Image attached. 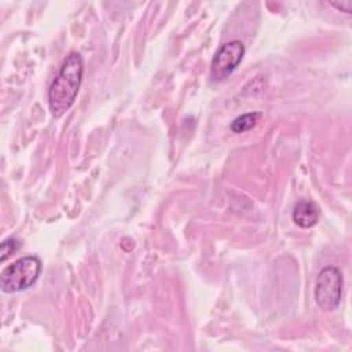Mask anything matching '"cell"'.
<instances>
[{"instance_id":"6da1fadb","label":"cell","mask_w":352,"mask_h":352,"mask_svg":"<svg viewBox=\"0 0 352 352\" xmlns=\"http://www.w3.org/2000/svg\"><path fill=\"white\" fill-rule=\"evenodd\" d=\"M84 73V62L78 52L72 51L62 62L56 77L48 88V104L52 117L60 118L74 103Z\"/></svg>"},{"instance_id":"7a4b0ae2","label":"cell","mask_w":352,"mask_h":352,"mask_svg":"<svg viewBox=\"0 0 352 352\" xmlns=\"http://www.w3.org/2000/svg\"><path fill=\"white\" fill-rule=\"evenodd\" d=\"M41 272V260L36 256L18 258L7 265L0 275L1 290L6 293H16L26 290L36 283Z\"/></svg>"},{"instance_id":"3957f363","label":"cell","mask_w":352,"mask_h":352,"mask_svg":"<svg viewBox=\"0 0 352 352\" xmlns=\"http://www.w3.org/2000/svg\"><path fill=\"white\" fill-rule=\"evenodd\" d=\"M342 274L337 267L327 265L324 267L315 282V301L319 308L324 312L336 309L341 301L342 293Z\"/></svg>"},{"instance_id":"277c9868","label":"cell","mask_w":352,"mask_h":352,"mask_svg":"<svg viewBox=\"0 0 352 352\" xmlns=\"http://www.w3.org/2000/svg\"><path fill=\"white\" fill-rule=\"evenodd\" d=\"M245 55V45L239 40L223 44L214 54L210 65V77L213 81L227 78L241 63Z\"/></svg>"},{"instance_id":"5b68a950","label":"cell","mask_w":352,"mask_h":352,"mask_svg":"<svg viewBox=\"0 0 352 352\" xmlns=\"http://www.w3.org/2000/svg\"><path fill=\"white\" fill-rule=\"evenodd\" d=\"M293 221L301 227V228H311L318 223L319 219V210L316 205L311 201H300L296 204L293 213H292Z\"/></svg>"},{"instance_id":"8992f818","label":"cell","mask_w":352,"mask_h":352,"mask_svg":"<svg viewBox=\"0 0 352 352\" xmlns=\"http://www.w3.org/2000/svg\"><path fill=\"white\" fill-rule=\"evenodd\" d=\"M261 113L260 111H252V113H246V114H242L239 117H236L231 124H230V128L234 133H242V132H246L252 128H254L257 125V122L260 121L261 118Z\"/></svg>"},{"instance_id":"52a82bcc","label":"cell","mask_w":352,"mask_h":352,"mask_svg":"<svg viewBox=\"0 0 352 352\" xmlns=\"http://www.w3.org/2000/svg\"><path fill=\"white\" fill-rule=\"evenodd\" d=\"M21 246V242L15 238H7L1 242V248H0V260L6 261L10 256H12Z\"/></svg>"},{"instance_id":"ba28073f","label":"cell","mask_w":352,"mask_h":352,"mask_svg":"<svg viewBox=\"0 0 352 352\" xmlns=\"http://www.w3.org/2000/svg\"><path fill=\"white\" fill-rule=\"evenodd\" d=\"M329 4L337 8L338 11H344L346 14L352 12V0H336V1H330Z\"/></svg>"}]
</instances>
